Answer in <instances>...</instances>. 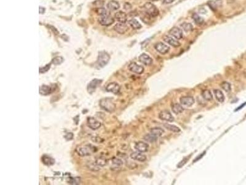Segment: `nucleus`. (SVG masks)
I'll list each match as a JSON object with an SVG mask.
<instances>
[{"instance_id": "obj_30", "label": "nucleus", "mask_w": 246, "mask_h": 185, "mask_svg": "<svg viewBox=\"0 0 246 185\" xmlns=\"http://www.w3.org/2000/svg\"><path fill=\"white\" fill-rule=\"evenodd\" d=\"M181 27L184 29V30L186 32H191L193 30L194 27L191 24L188 23V22H184L181 25Z\"/></svg>"}, {"instance_id": "obj_31", "label": "nucleus", "mask_w": 246, "mask_h": 185, "mask_svg": "<svg viewBox=\"0 0 246 185\" xmlns=\"http://www.w3.org/2000/svg\"><path fill=\"white\" fill-rule=\"evenodd\" d=\"M192 18H193L194 21H195V23L197 25H202L204 23V19L201 17V16H199L198 14L196 13H194L192 15Z\"/></svg>"}, {"instance_id": "obj_37", "label": "nucleus", "mask_w": 246, "mask_h": 185, "mask_svg": "<svg viewBox=\"0 0 246 185\" xmlns=\"http://www.w3.org/2000/svg\"><path fill=\"white\" fill-rule=\"evenodd\" d=\"M111 161H112L113 165H114L115 166H116V167H119V166H121V165H123V162L120 159L114 158Z\"/></svg>"}, {"instance_id": "obj_1", "label": "nucleus", "mask_w": 246, "mask_h": 185, "mask_svg": "<svg viewBox=\"0 0 246 185\" xmlns=\"http://www.w3.org/2000/svg\"><path fill=\"white\" fill-rule=\"evenodd\" d=\"M77 154L82 157L88 156L91 155L94 152V147L91 146V144L83 145L78 147L76 149Z\"/></svg>"}, {"instance_id": "obj_19", "label": "nucleus", "mask_w": 246, "mask_h": 185, "mask_svg": "<svg viewBox=\"0 0 246 185\" xmlns=\"http://www.w3.org/2000/svg\"><path fill=\"white\" fill-rule=\"evenodd\" d=\"M114 18L117 21L121 23H126L127 21V18H128V16L127 14L122 11H118L114 15Z\"/></svg>"}, {"instance_id": "obj_24", "label": "nucleus", "mask_w": 246, "mask_h": 185, "mask_svg": "<svg viewBox=\"0 0 246 185\" xmlns=\"http://www.w3.org/2000/svg\"><path fill=\"white\" fill-rule=\"evenodd\" d=\"M158 139V137L155 136V135L152 134V133H148V134L145 135L143 136V139L145 141H146L148 142V143H155L156 141H157V140Z\"/></svg>"}, {"instance_id": "obj_7", "label": "nucleus", "mask_w": 246, "mask_h": 185, "mask_svg": "<svg viewBox=\"0 0 246 185\" xmlns=\"http://www.w3.org/2000/svg\"><path fill=\"white\" fill-rule=\"evenodd\" d=\"M154 47L155 49L157 51L158 53L162 54H165L167 53L170 50V48L162 42L156 43L155 44Z\"/></svg>"}, {"instance_id": "obj_18", "label": "nucleus", "mask_w": 246, "mask_h": 185, "mask_svg": "<svg viewBox=\"0 0 246 185\" xmlns=\"http://www.w3.org/2000/svg\"><path fill=\"white\" fill-rule=\"evenodd\" d=\"M130 157L134 160L139 162H145L147 160V156L145 154H141L140 152H134L130 154Z\"/></svg>"}, {"instance_id": "obj_39", "label": "nucleus", "mask_w": 246, "mask_h": 185, "mask_svg": "<svg viewBox=\"0 0 246 185\" xmlns=\"http://www.w3.org/2000/svg\"><path fill=\"white\" fill-rule=\"evenodd\" d=\"M47 27L49 28L54 33L55 35H59V32L57 30V29L56 28L54 27V26L51 25H48Z\"/></svg>"}, {"instance_id": "obj_29", "label": "nucleus", "mask_w": 246, "mask_h": 185, "mask_svg": "<svg viewBox=\"0 0 246 185\" xmlns=\"http://www.w3.org/2000/svg\"><path fill=\"white\" fill-rule=\"evenodd\" d=\"M202 96L206 101H210L213 99V95H212L211 91L209 90H204L202 92Z\"/></svg>"}, {"instance_id": "obj_38", "label": "nucleus", "mask_w": 246, "mask_h": 185, "mask_svg": "<svg viewBox=\"0 0 246 185\" xmlns=\"http://www.w3.org/2000/svg\"><path fill=\"white\" fill-rule=\"evenodd\" d=\"M51 63H49V64L46 65L44 67H40L39 70V73H45V72H47L48 70H49V69H50V67H51Z\"/></svg>"}, {"instance_id": "obj_6", "label": "nucleus", "mask_w": 246, "mask_h": 185, "mask_svg": "<svg viewBox=\"0 0 246 185\" xmlns=\"http://www.w3.org/2000/svg\"><path fill=\"white\" fill-rule=\"evenodd\" d=\"M159 118L162 120L169 122H172L174 120V117H173L172 114L167 110H162L159 114Z\"/></svg>"}, {"instance_id": "obj_33", "label": "nucleus", "mask_w": 246, "mask_h": 185, "mask_svg": "<svg viewBox=\"0 0 246 185\" xmlns=\"http://www.w3.org/2000/svg\"><path fill=\"white\" fill-rule=\"evenodd\" d=\"M151 17V16H149V15L147 14L146 13H145L144 11L141 13L140 15V18L141 19V20L144 22L145 23H147V24L149 23V21L150 20Z\"/></svg>"}, {"instance_id": "obj_4", "label": "nucleus", "mask_w": 246, "mask_h": 185, "mask_svg": "<svg viewBox=\"0 0 246 185\" xmlns=\"http://www.w3.org/2000/svg\"><path fill=\"white\" fill-rule=\"evenodd\" d=\"M143 11L151 17H155L159 15V10L153 4L151 3H147L143 5Z\"/></svg>"}, {"instance_id": "obj_5", "label": "nucleus", "mask_w": 246, "mask_h": 185, "mask_svg": "<svg viewBox=\"0 0 246 185\" xmlns=\"http://www.w3.org/2000/svg\"><path fill=\"white\" fill-rule=\"evenodd\" d=\"M102 82V80L95 79H93L92 81H91L87 85V92L89 94H92L93 92H95L96 90V88H97L100 84Z\"/></svg>"}, {"instance_id": "obj_10", "label": "nucleus", "mask_w": 246, "mask_h": 185, "mask_svg": "<svg viewBox=\"0 0 246 185\" xmlns=\"http://www.w3.org/2000/svg\"><path fill=\"white\" fill-rule=\"evenodd\" d=\"M120 86L117 83H110L106 87V90L108 92H111L115 94H118L120 92Z\"/></svg>"}, {"instance_id": "obj_26", "label": "nucleus", "mask_w": 246, "mask_h": 185, "mask_svg": "<svg viewBox=\"0 0 246 185\" xmlns=\"http://www.w3.org/2000/svg\"><path fill=\"white\" fill-rule=\"evenodd\" d=\"M150 133L156 136L159 137L161 136L164 134V130L161 127H154L150 130Z\"/></svg>"}, {"instance_id": "obj_2", "label": "nucleus", "mask_w": 246, "mask_h": 185, "mask_svg": "<svg viewBox=\"0 0 246 185\" xmlns=\"http://www.w3.org/2000/svg\"><path fill=\"white\" fill-rule=\"evenodd\" d=\"M100 106L103 110L109 112H112L115 109V104L112 99L110 98H104L100 99Z\"/></svg>"}, {"instance_id": "obj_45", "label": "nucleus", "mask_w": 246, "mask_h": 185, "mask_svg": "<svg viewBox=\"0 0 246 185\" xmlns=\"http://www.w3.org/2000/svg\"><path fill=\"white\" fill-rule=\"evenodd\" d=\"M246 105V102H245V103H244V104H243L242 105H241L239 107H237V109L235 110V111H237V110H240V109H241L242 108H243V107H244Z\"/></svg>"}, {"instance_id": "obj_8", "label": "nucleus", "mask_w": 246, "mask_h": 185, "mask_svg": "<svg viewBox=\"0 0 246 185\" xmlns=\"http://www.w3.org/2000/svg\"><path fill=\"white\" fill-rule=\"evenodd\" d=\"M128 69L130 71L137 74H141L144 72L143 67L137 64L135 62L130 63L128 66Z\"/></svg>"}, {"instance_id": "obj_41", "label": "nucleus", "mask_w": 246, "mask_h": 185, "mask_svg": "<svg viewBox=\"0 0 246 185\" xmlns=\"http://www.w3.org/2000/svg\"><path fill=\"white\" fill-rule=\"evenodd\" d=\"M73 135L72 133H66V135L65 136V138L66 140H71L73 139Z\"/></svg>"}, {"instance_id": "obj_40", "label": "nucleus", "mask_w": 246, "mask_h": 185, "mask_svg": "<svg viewBox=\"0 0 246 185\" xmlns=\"http://www.w3.org/2000/svg\"><path fill=\"white\" fill-rule=\"evenodd\" d=\"M80 182V179L78 180V178H71V181H69L70 183H71V184H79Z\"/></svg>"}, {"instance_id": "obj_12", "label": "nucleus", "mask_w": 246, "mask_h": 185, "mask_svg": "<svg viewBox=\"0 0 246 185\" xmlns=\"http://www.w3.org/2000/svg\"><path fill=\"white\" fill-rule=\"evenodd\" d=\"M114 31L120 34H124L125 33L128 31L129 27L125 23H118L114 25Z\"/></svg>"}, {"instance_id": "obj_35", "label": "nucleus", "mask_w": 246, "mask_h": 185, "mask_svg": "<svg viewBox=\"0 0 246 185\" xmlns=\"http://www.w3.org/2000/svg\"><path fill=\"white\" fill-rule=\"evenodd\" d=\"M221 87L223 88V90L225 91L226 92H230L232 90V88H231V85L230 83L227 82V81H224V82H223L221 85Z\"/></svg>"}, {"instance_id": "obj_9", "label": "nucleus", "mask_w": 246, "mask_h": 185, "mask_svg": "<svg viewBox=\"0 0 246 185\" xmlns=\"http://www.w3.org/2000/svg\"><path fill=\"white\" fill-rule=\"evenodd\" d=\"M114 22V18L111 16H109V15H107V16H105L100 17V18H99V23L100 25L103 26H109L113 24Z\"/></svg>"}, {"instance_id": "obj_17", "label": "nucleus", "mask_w": 246, "mask_h": 185, "mask_svg": "<svg viewBox=\"0 0 246 185\" xmlns=\"http://www.w3.org/2000/svg\"><path fill=\"white\" fill-rule=\"evenodd\" d=\"M163 40L165 42H166L167 43H168L170 45L174 47H178L180 46V43L178 42V41H177V40L174 39L172 37H171L169 35H164L163 36Z\"/></svg>"}, {"instance_id": "obj_16", "label": "nucleus", "mask_w": 246, "mask_h": 185, "mask_svg": "<svg viewBox=\"0 0 246 185\" xmlns=\"http://www.w3.org/2000/svg\"><path fill=\"white\" fill-rule=\"evenodd\" d=\"M139 61L145 65H151L153 63L152 58L147 54H141L139 57Z\"/></svg>"}, {"instance_id": "obj_14", "label": "nucleus", "mask_w": 246, "mask_h": 185, "mask_svg": "<svg viewBox=\"0 0 246 185\" xmlns=\"http://www.w3.org/2000/svg\"><path fill=\"white\" fill-rule=\"evenodd\" d=\"M180 101L182 104L187 107H191L194 104V103L195 102V99H194L193 97L188 96H183V97L180 98Z\"/></svg>"}, {"instance_id": "obj_44", "label": "nucleus", "mask_w": 246, "mask_h": 185, "mask_svg": "<svg viewBox=\"0 0 246 185\" xmlns=\"http://www.w3.org/2000/svg\"><path fill=\"white\" fill-rule=\"evenodd\" d=\"M175 0H163V2L166 4H170L173 3Z\"/></svg>"}, {"instance_id": "obj_21", "label": "nucleus", "mask_w": 246, "mask_h": 185, "mask_svg": "<svg viewBox=\"0 0 246 185\" xmlns=\"http://www.w3.org/2000/svg\"><path fill=\"white\" fill-rule=\"evenodd\" d=\"M41 161L44 164L47 166L53 165L55 164V160L52 157L48 155H44L41 158Z\"/></svg>"}, {"instance_id": "obj_22", "label": "nucleus", "mask_w": 246, "mask_h": 185, "mask_svg": "<svg viewBox=\"0 0 246 185\" xmlns=\"http://www.w3.org/2000/svg\"><path fill=\"white\" fill-rule=\"evenodd\" d=\"M120 3L115 0H111L107 4V8L110 11H116L120 9Z\"/></svg>"}, {"instance_id": "obj_42", "label": "nucleus", "mask_w": 246, "mask_h": 185, "mask_svg": "<svg viewBox=\"0 0 246 185\" xmlns=\"http://www.w3.org/2000/svg\"><path fill=\"white\" fill-rule=\"evenodd\" d=\"M124 7L126 10H129L132 8V6L130 5V4H129L128 3H126L124 4Z\"/></svg>"}, {"instance_id": "obj_13", "label": "nucleus", "mask_w": 246, "mask_h": 185, "mask_svg": "<svg viewBox=\"0 0 246 185\" xmlns=\"http://www.w3.org/2000/svg\"><path fill=\"white\" fill-rule=\"evenodd\" d=\"M169 34L174 36L176 39L180 40L183 38V32L182 30L177 27H174L171 28L169 30Z\"/></svg>"}, {"instance_id": "obj_23", "label": "nucleus", "mask_w": 246, "mask_h": 185, "mask_svg": "<svg viewBox=\"0 0 246 185\" xmlns=\"http://www.w3.org/2000/svg\"><path fill=\"white\" fill-rule=\"evenodd\" d=\"M214 94L215 96L216 99H217L218 102H223L225 101V96L221 90H218V89H215V90H214Z\"/></svg>"}, {"instance_id": "obj_20", "label": "nucleus", "mask_w": 246, "mask_h": 185, "mask_svg": "<svg viewBox=\"0 0 246 185\" xmlns=\"http://www.w3.org/2000/svg\"><path fill=\"white\" fill-rule=\"evenodd\" d=\"M39 92L43 96H47L48 94H50L53 92V89L51 87L48 86V85H43L39 87Z\"/></svg>"}, {"instance_id": "obj_11", "label": "nucleus", "mask_w": 246, "mask_h": 185, "mask_svg": "<svg viewBox=\"0 0 246 185\" xmlns=\"http://www.w3.org/2000/svg\"><path fill=\"white\" fill-rule=\"evenodd\" d=\"M87 125L92 130H97L99 129L101 127V124L97 120H96L95 118L89 117L87 118Z\"/></svg>"}, {"instance_id": "obj_25", "label": "nucleus", "mask_w": 246, "mask_h": 185, "mask_svg": "<svg viewBox=\"0 0 246 185\" xmlns=\"http://www.w3.org/2000/svg\"><path fill=\"white\" fill-rule=\"evenodd\" d=\"M172 110L175 114H179L184 112V109L180 104L176 103L172 106Z\"/></svg>"}, {"instance_id": "obj_32", "label": "nucleus", "mask_w": 246, "mask_h": 185, "mask_svg": "<svg viewBox=\"0 0 246 185\" xmlns=\"http://www.w3.org/2000/svg\"><path fill=\"white\" fill-rule=\"evenodd\" d=\"M63 61H64V59H63L62 57L56 56V57H55L53 59V60H52V61H51V63H53V64H54L55 65H57L61 64Z\"/></svg>"}, {"instance_id": "obj_3", "label": "nucleus", "mask_w": 246, "mask_h": 185, "mask_svg": "<svg viewBox=\"0 0 246 185\" xmlns=\"http://www.w3.org/2000/svg\"><path fill=\"white\" fill-rule=\"evenodd\" d=\"M110 59V57L109 54L106 53L105 51H100L99 53L97 61L96 64L99 67L102 68L109 63Z\"/></svg>"}, {"instance_id": "obj_34", "label": "nucleus", "mask_w": 246, "mask_h": 185, "mask_svg": "<svg viewBox=\"0 0 246 185\" xmlns=\"http://www.w3.org/2000/svg\"><path fill=\"white\" fill-rule=\"evenodd\" d=\"M96 164L100 166H103L107 164V160L104 157H99L96 159Z\"/></svg>"}, {"instance_id": "obj_15", "label": "nucleus", "mask_w": 246, "mask_h": 185, "mask_svg": "<svg viewBox=\"0 0 246 185\" xmlns=\"http://www.w3.org/2000/svg\"><path fill=\"white\" fill-rule=\"evenodd\" d=\"M135 149L140 153H146L148 151L149 145L145 142L139 141L135 144Z\"/></svg>"}, {"instance_id": "obj_28", "label": "nucleus", "mask_w": 246, "mask_h": 185, "mask_svg": "<svg viewBox=\"0 0 246 185\" xmlns=\"http://www.w3.org/2000/svg\"><path fill=\"white\" fill-rule=\"evenodd\" d=\"M163 126L165 128H166L167 130H169L170 131H172L174 133H178V132L180 131V128H178L176 125H170L169 124H164Z\"/></svg>"}, {"instance_id": "obj_36", "label": "nucleus", "mask_w": 246, "mask_h": 185, "mask_svg": "<svg viewBox=\"0 0 246 185\" xmlns=\"http://www.w3.org/2000/svg\"><path fill=\"white\" fill-rule=\"evenodd\" d=\"M96 13H97V14L99 15L100 17L105 16L108 15L107 10L105 8H103V7H99V8L97 9Z\"/></svg>"}, {"instance_id": "obj_27", "label": "nucleus", "mask_w": 246, "mask_h": 185, "mask_svg": "<svg viewBox=\"0 0 246 185\" xmlns=\"http://www.w3.org/2000/svg\"><path fill=\"white\" fill-rule=\"evenodd\" d=\"M128 22L130 27L134 30H139L141 28V25L135 18H132V19L129 20Z\"/></svg>"}, {"instance_id": "obj_43", "label": "nucleus", "mask_w": 246, "mask_h": 185, "mask_svg": "<svg viewBox=\"0 0 246 185\" xmlns=\"http://www.w3.org/2000/svg\"><path fill=\"white\" fill-rule=\"evenodd\" d=\"M39 13L41 14H44V13H45V8H44V7H41L40 6L39 7Z\"/></svg>"}]
</instances>
